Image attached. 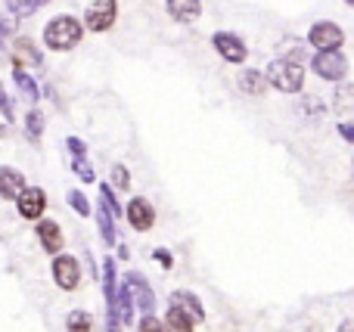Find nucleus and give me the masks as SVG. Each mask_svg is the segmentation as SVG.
<instances>
[{"instance_id":"obj_1","label":"nucleus","mask_w":354,"mask_h":332,"mask_svg":"<svg viewBox=\"0 0 354 332\" xmlns=\"http://www.w3.org/2000/svg\"><path fill=\"white\" fill-rule=\"evenodd\" d=\"M81 37H84V22H78V19L68 16V12L53 16L44 25V43H47V50H53V53L78 47Z\"/></svg>"},{"instance_id":"obj_2","label":"nucleus","mask_w":354,"mask_h":332,"mask_svg":"<svg viewBox=\"0 0 354 332\" xmlns=\"http://www.w3.org/2000/svg\"><path fill=\"white\" fill-rule=\"evenodd\" d=\"M264 78L280 93H299L301 87H305V66H301L295 56H280V59H274L268 66Z\"/></svg>"},{"instance_id":"obj_3","label":"nucleus","mask_w":354,"mask_h":332,"mask_svg":"<svg viewBox=\"0 0 354 332\" xmlns=\"http://www.w3.org/2000/svg\"><path fill=\"white\" fill-rule=\"evenodd\" d=\"M345 41V31L339 28L336 22H326V19H320V22L311 25V31H308V43H311L317 53H330V50H339Z\"/></svg>"},{"instance_id":"obj_4","label":"nucleus","mask_w":354,"mask_h":332,"mask_svg":"<svg viewBox=\"0 0 354 332\" xmlns=\"http://www.w3.org/2000/svg\"><path fill=\"white\" fill-rule=\"evenodd\" d=\"M118 19V3L115 0H93L84 10V28L91 31H109Z\"/></svg>"},{"instance_id":"obj_5","label":"nucleus","mask_w":354,"mask_h":332,"mask_svg":"<svg viewBox=\"0 0 354 332\" xmlns=\"http://www.w3.org/2000/svg\"><path fill=\"white\" fill-rule=\"evenodd\" d=\"M53 283L59 286L62 292H75L81 283V264L75 255H56L53 258Z\"/></svg>"},{"instance_id":"obj_6","label":"nucleus","mask_w":354,"mask_h":332,"mask_svg":"<svg viewBox=\"0 0 354 332\" xmlns=\"http://www.w3.org/2000/svg\"><path fill=\"white\" fill-rule=\"evenodd\" d=\"M311 68L317 72V78L324 81H342L348 75V59L339 50H330V53H317L311 62Z\"/></svg>"},{"instance_id":"obj_7","label":"nucleus","mask_w":354,"mask_h":332,"mask_svg":"<svg viewBox=\"0 0 354 332\" xmlns=\"http://www.w3.org/2000/svg\"><path fill=\"white\" fill-rule=\"evenodd\" d=\"M212 47H214V53H218L221 59H227V62H245V56H249L243 37L233 35V31H214Z\"/></svg>"},{"instance_id":"obj_8","label":"nucleus","mask_w":354,"mask_h":332,"mask_svg":"<svg viewBox=\"0 0 354 332\" xmlns=\"http://www.w3.org/2000/svg\"><path fill=\"white\" fill-rule=\"evenodd\" d=\"M124 283L131 286V295H134V308H140L143 317L156 314V292H153V286L147 283V277H143V273H137V271H131L128 277H124Z\"/></svg>"},{"instance_id":"obj_9","label":"nucleus","mask_w":354,"mask_h":332,"mask_svg":"<svg viewBox=\"0 0 354 332\" xmlns=\"http://www.w3.org/2000/svg\"><path fill=\"white\" fill-rule=\"evenodd\" d=\"M16 211L22 221H41L44 211H47V193H44L41 186H28V190L16 199Z\"/></svg>"},{"instance_id":"obj_10","label":"nucleus","mask_w":354,"mask_h":332,"mask_svg":"<svg viewBox=\"0 0 354 332\" xmlns=\"http://www.w3.org/2000/svg\"><path fill=\"white\" fill-rule=\"evenodd\" d=\"M124 215H128V224L137 230V233H147V230L156 224L153 205H149L143 196H134V199H131V202H128V211H124Z\"/></svg>"},{"instance_id":"obj_11","label":"nucleus","mask_w":354,"mask_h":332,"mask_svg":"<svg viewBox=\"0 0 354 332\" xmlns=\"http://www.w3.org/2000/svg\"><path fill=\"white\" fill-rule=\"evenodd\" d=\"M35 230H37V240H41L44 252H50V255H62V246H66V236H62L59 224L50 221V217H41Z\"/></svg>"},{"instance_id":"obj_12","label":"nucleus","mask_w":354,"mask_h":332,"mask_svg":"<svg viewBox=\"0 0 354 332\" xmlns=\"http://www.w3.org/2000/svg\"><path fill=\"white\" fill-rule=\"evenodd\" d=\"M25 190H28L25 174L12 165H0V199H12V202H16Z\"/></svg>"},{"instance_id":"obj_13","label":"nucleus","mask_w":354,"mask_h":332,"mask_svg":"<svg viewBox=\"0 0 354 332\" xmlns=\"http://www.w3.org/2000/svg\"><path fill=\"white\" fill-rule=\"evenodd\" d=\"M168 16L180 25H193L202 16V0H168Z\"/></svg>"},{"instance_id":"obj_14","label":"nucleus","mask_w":354,"mask_h":332,"mask_svg":"<svg viewBox=\"0 0 354 332\" xmlns=\"http://www.w3.org/2000/svg\"><path fill=\"white\" fill-rule=\"evenodd\" d=\"M171 304H177V308H183L189 317H193L196 323L205 320V308H202V302L193 295V292H187V289H177V292H171Z\"/></svg>"},{"instance_id":"obj_15","label":"nucleus","mask_w":354,"mask_h":332,"mask_svg":"<svg viewBox=\"0 0 354 332\" xmlns=\"http://www.w3.org/2000/svg\"><path fill=\"white\" fill-rule=\"evenodd\" d=\"M115 314H118V323H122V326H131V323H134V295H131V286L128 283L118 286Z\"/></svg>"},{"instance_id":"obj_16","label":"nucleus","mask_w":354,"mask_h":332,"mask_svg":"<svg viewBox=\"0 0 354 332\" xmlns=\"http://www.w3.org/2000/svg\"><path fill=\"white\" fill-rule=\"evenodd\" d=\"M162 323H165V332H193L196 329V320L183 308H177V304H168V314Z\"/></svg>"},{"instance_id":"obj_17","label":"nucleus","mask_w":354,"mask_h":332,"mask_svg":"<svg viewBox=\"0 0 354 332\" xmlns=\"http://www.w3.org/2000/svg\"><path fill=\"white\" fill-rule=\"evenodd\" d=\"M12 59H16L19 68L25 66H41L44 56L37 53V47L31 41H25V37H16V47H12Z\"/></svg>"},{"instance_id":"obj_18","label":"nucleus","mask_w":354,"mask_h":332,"mask_svg":"<svg viewBox=\"0 0 354 332\" xmlns=\"http://www.w3.org/2000/svg\"><path fill=\"white\" fill-rule=\"evenodd\" d=\"M12 81H16V87L22 90V97L28 99L31 106L41 99V87H37V81L28 75V68H19V66H16V68H12Z\"/></svg>"},{"instance_id":"obj_19","label":"nucleus","mask_w":354,"mask_h":332,"mask_svg":"<svg viewBox=\"0 0 354 332\" xmlns=\"http://www.w3.org/2000/svg\"><path fill=\"white\" fill-rule=\"evenodd\" d=\"M93 217H97V227H100V236H103L106 246H115V217H112V211L106 208L103 202H97V208H93Z\"/></svg>"},{"instance_id":"obj_20","label":"nucleus","mask_w":354,"mask_h":332,"mask_svg":"<svg viewBox=\"0 0 354 332\" xmlns=\"http://www.w3.org/2000/svg\"><path fill=\"white\" fill-rule=\"evenodd\" d=\"M44 124H47L44 112L37 109V106H31L28 115H25V137H28L31 143H41V137H44Z\"/></svg>"},{"instance_id":"obj_21","label":"nucleus","mask_w":354,"mask_h":332,"mask_svg":"<svg viewBox=\"0 0 354 332\" xmlns=\"http://www.w3.org/2000/svg\"><path fill=\"white\" fill-rule=\"evenodd\" d=\"M66 329L68 332H93V317L87 311H72L66 317Z\"/></svg>"},{"instance_id":"obj_22","label":"nucleus","mask_w":354,"mask_h":332,"mask_svg":"<svg viewBox=\"0 0 354 332\" xmlns=\"http://www.w3.org/2000/svg\"><path fill=\"white\" fill-rule=\"evenodd\" d=\"M3 3L12 19H28V16H35L37 6H41L37 0H3Z\"/></svg>"},{"instance_id":"obj_23","label":"nucleus","mask_w":354,"mask_h":332,"mask_svg":"<svg viewBox=\"0 0 354 332\" xmlns=\"http://www.w3.org/2000/svg\"><path fill=\"white\" fill-rule=\"evenodd\" d=\"M239 84H243L245 93H261L264 84H268V78H264L261 72H252V68H249V72L239 75Z\"/></svg>"},{"instance_id":"obj_24","label":"nucleus","mask_w":354,"mask_h":332,"mask_svg":"<svg viewBox=\"0 0 354 332\" xmlns=\"http://www.w3.org/2000/svg\"><path fill=\"white\" fill-rule=\"evenodd\" d=\"M100 202H103L106 208L112 211V217H115V221L122 217V205L115 202V190H112L109 184H100Z\"/></svg>"},{"instance_id":"obj_25","label":"nucleus","mask_w":354,"mask_h":332,"mask_svg":"<svg viewBox=\"0 0 354 332\" xmlns=\"http://www.w3.org/2000/svg\"><path fill=\"white\" fill-rule=\"evenodd\" d=\"M68 208H72V211H78V215L81 217H87V215H91V202H87V196H84V193H78V190H68Z\"/></svg>"},{"instance_id":"obj_26","label":"nucleus","mask_w":354,"mask_h":332,"mask_svg":"<svg viewBox=\"0 0 354 332\" xmlns=\"http://www.w3.org/2000/svg\"><path fill=\"white\" fill-rule=\"evenodd\" d=\"M72 171L81 177V184H93L97 180V171H93V165L87 159H72Z\"/></svg>"},{"instance_id":"obj_27","label":"nucleus","mask_w":354,"mask_h":332,"mask_svg":"<svg viewBox=\"0 0 354 332\" xmlns=\"http://www.w3.org/2000/svg\"><path fill=\"white\" fill-rule=\"evenodd\" d=\"M112 190H124L128 193V186H131V171L124 165H112Z\"/></svg>"},{"instance_id":"obj_28","label":"nucleus","mask_w":354,"mask_h":332,"mask_svg":"<svg viewBox=\"0 0 354 332\" xmlns=\"http://www.w3.org/2000/svg\"><path fill=\"white\" fill-rule=\"evenodd\" d=\"M137 332H165V323L156 320V314L140 317V323H137Z\"/></svg>"},{"instance_id":"obj_29","label":"nucleus","mask_w":354,"mask_h":332,"mask_svg":"<svg viewBox=\"0 0 354 332\" xmlns=\"http://www.w3.org/2000/svg\"><path fill=\"white\" fill-rule=\"evenodd\" d=\"M66 146H68V153H72V159H87V143L81 140V137H68Z\"/></svg>"},{"instance_id":"obj_30","label":"nucleus","mask_w":354,"mask_h":332,"mask_svg":"<svg viewBox=\"0 0 354 332\" xmlns=\"http://www.w3.org/2000/svg\"><path fill=\"white\" fill-rule=\"evenodd\" d=\"M0 112H3L6 121H12V103H10V97H6V90H3V81H0Z\"/></svg>"},{"instance_id":"obj_31","label":"nucleus","mask_w":354,"mask_h":332,"mask_svg":"<svg viewBox=\"0 0 354 332\" xmlns=\"http://www.w3.org/2000/svg\"><path fill=\"white\" fill-rule=\"evenodd\" d=\"M153 258L159 261V264L165 267V271H171V267H174V258H171V255H168V248H156V252H153Z\"/></svg>"},{"instance_id":"obj_32","label":"nucleus","mask_w":354,"mask_h":332,"mask_svg":"<svg viewBox=\"0 0 354 332\" xmlns=\"http://www.w3.org/2000/svg\"><path fill=\"white\" fill-rule=\"evenodd\" d=\"M339 137H342L345 143H351V146H354V124H351V121H342V124H339Z\"/></svg>"},{"instance_id":"obj_33","label":"nucleus","mask_w":354,"mask_h":332,"mask_svg":"<svg viewBox=\"0 0 354 332\" xmlns=\"http://www.w3.org/2000/svg\"><path fill=\"white\" fill-rule=\"evenodd\" d=\"M37 3H41V6H44V3H50V0H37Z\"/></svg>"},{"instance_id":"obj_34","label":"nucleus","mask_w":354,"mask_h":332,"mask_svg":"<svg viewBox=\"0 0 354 332\" xmlns=\"http://www.w3.org/2000/svg\"><path fill=\"white\" fill-rule=\"evenodd\" d=\"M0 134H6V128H0Z\"/></svg>"},{"instance_id":"obj_35","label":"nucleus","mask_w":354,"mask_h":332,"mask_svg":"<svg viewBox=\"0 0 354 332\" xmlns=\"http://www.w3.org/2000/svg\"><path fill=\"white\" fill-rule=\"evenodd\" d=\"M345 3H351V6H354V0H345Z\"/></svg>"},{"instance_id":"obj_36","label":"nucleus","mask_w":354,"mask_h":332,"mask_svg":"<svg viewBox=\"0 0 354 332\" xmlns=\"http://www.w3.org/2000/svg\"><path fill=\"white\" fill-rule=\"evenodd\" d=\"M0 56H3V47H0Z\"/></svg>"},{"instance_id":"obj_37","label":"nucleus","mask_w":354,"mask_h":332,"mask_svg":"<svg viewBox=\"0 0 354 332\" xmlns=\"http://www.w3.org/2000/svg\"><path fill=\"white\" fill-rule=\"evenodd\" d=\"M0 22H3V16H0Z\"/></svg>"}]
</instances>
